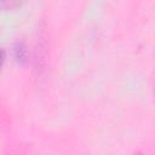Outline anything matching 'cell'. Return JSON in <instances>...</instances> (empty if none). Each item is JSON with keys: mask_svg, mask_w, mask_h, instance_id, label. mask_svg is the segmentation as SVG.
Returning <instances> with one entry per match:
<instances>
[]
</instances>
